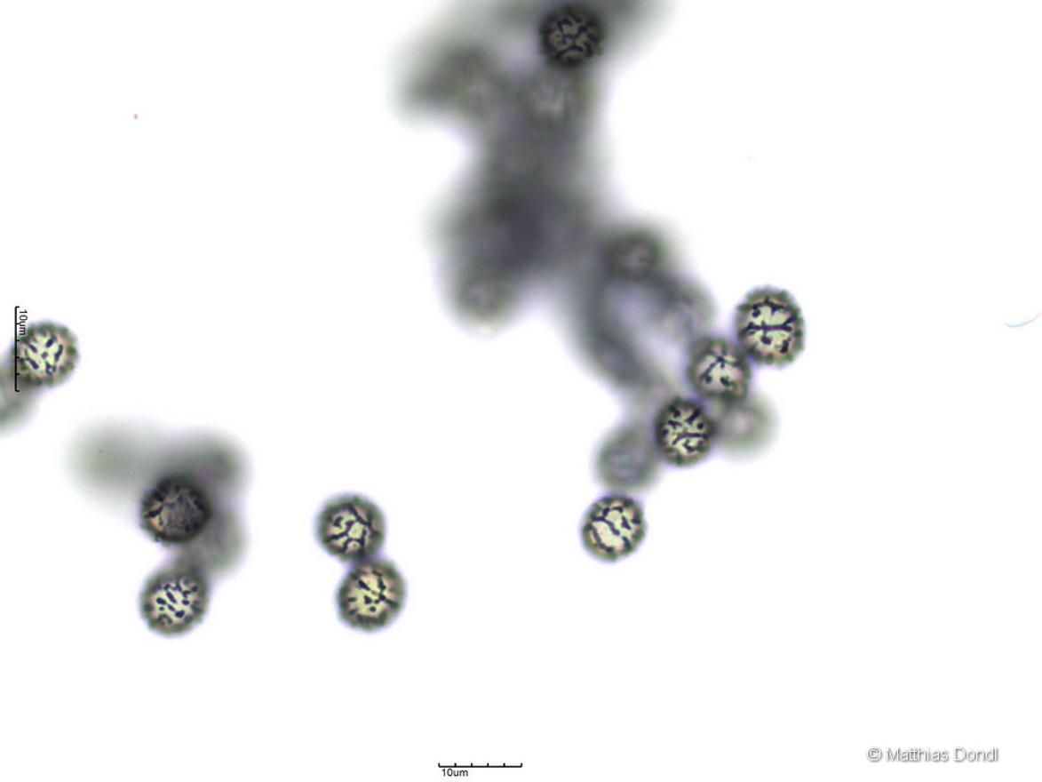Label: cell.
<instances>
[{"label":"cell","instance_id":"obj_1","mask_svg":"<svg viewBox=\"0 0 1042 782\" xmlns=\"http://www.w3.org/2000/svg\"><path fill=\"white\" fill-rule=\"evenodd\" d=\"M250 472L237 444L211 442L198 471L167 474L146 492L140 527L212 579L230 573L248 547L243 499Z\"/></svg>","mask_w":1042,"mask_h":782},{"label":"cell","instance_id":"obj_23","mask_svg":"<svg viewBox=\"0 0 1042 782\" xmlns=\"http://www.w3.org/2000/svg\"><path fill=\"white\" fill-rule=\"evenodd\" d=\"M992 754H993V761H998V750L993 749Z\"/></svg>","mask_w":1042,"mask_h":782},{"label":"cell","instance_id":"obj_12","mask_svg":"<svg viewBox=\"0 0 1042 782\" xmlns=\"http://www.w3.org/2000/svg\"><path fill=\"white\" fill-rule=\"evenodd\" d=\"M434 92L459 109L489 112L499 104L504 78L491 59L478 52H463L449 57L434 76Z\"/></svg>","mask_w":1042,"mask_h":782},{"label":"cell","instance_id":"obj_19","mask_svg":"<svg viewBox=\"0 0 1042 782\" xmlns=\"http://www.w3.org/2000/svg\"><path fill=\"white\" fill-rule=\"evenodd\" d=\"M966 755H967V759H968L969 761H971V762H973V761H974L975 759H977V754H974V752H969V754H966Z\"/></svg>","mask_w":1042,"mask_h":782},{"label":"cell","instance_id":"obj_18","mask_svg":"<svg viewBox=\"0 0 1042 782\" xmlns=\"http://www.w3.org/2000/svg\"><path fill=\"white\" fill-rule=\"evenodd\" d=\"M931 759H932V761H935V762L941 761V754H938V752H935V754H931Z\"/></svg>","mask_w":1042,"mask_h":782},{"label":"cell","instance_id":"obj_2","mask_svg":"<svg viewBox=\"0 0 1042 782\" xmlns=\"http://www.w3.org/2000/svg\"><path fill=\"white\" fill-rule=\"evenodd\" d=\"M733 329L746 357L760 366L782 368L805 348V322L791 293L758 288L735 311Z\"/></svg>","mask_w":1042,"mask_h":782},{"label":"cell","instance_id":"obj_17","mask_svg":"<svg viewBox=\"0 0 1042 782\" xmlns=\"http://www.w3.org/2000/svg\"><path fill=\"white\" fill-rule=\"evenodd\" d=\"M899 760H900V761H902V762H907V761H909V754H908V752H902V751L900 750Z\"/></svg>","mask_w":1042,"mask_h":782},{"label":"cell","instance_id":"obj_8","mask_svg":"<svg viewBox=\"0 0 1042 782\" xmlns=\"http://www.w3.org/2000/svg\"><path fill=\"white\" fill-rule=\"evenodd\" d=\"M653 439L667 465L694 467L707 459L716 443L714 419L701 403L676 396L656 412Z\"/></svg>","mask_w":1042,"mask_h":782},{"label":"cell","instance_id":"obj_14","mask_svg":"<svg viewBox=\"0 0 1042 782\" xmlns=\"http://www.w3.org/2000/svg\"><path fill=\"white\" fill-rule=\"evenodd\" d=\"M716 443L733 453H748L764 446L772 435V413L761 400L748 396L742 402L714 406Z\"/></svg>","mask_w":1042,"mask_h":782},{"label":"cell","instance_id":"obj_11","mask_svg":"<svg viewBox=\"0 0 1042 782\" xmlns=\"http://www.w3.org/2000/svg\"><path fill=\"white\" fill-rule=\"evenodd\" d=\"M539 44L548 65L577 71L599 57L605 44V28L593 11L565 4L542 20Z\"/></svg>","mask_w":1042,"mask_h":782},{"label":"cell","instance_id":"obj_10","mask_svg":"<svg viewBox=\"0 0 1042 782\" xmlns=\"http://www.w3.org/2000/svg\"><path fill=\"white\" fill-rule=\"evenodd\" d=\"M518 100L529 124L542 130L559 131L579 122L586 110L587 93L576 71L547 64L528 76Z\"/></svg>","mask_w":1042,"mask_h":782},{"label":"cell","instance_id":"obj_7","mask_svg":"<svg viewBox=\"0 0 1042 782\" xmlns=\"http://www.w3.org/2000/svg\"><path fill=\"white\" fill-rule=\"evenodd\" d=\"M686 379L701 399L714 406L742 402L750 395V359L727 337L703 335L686 352Z\"/></svg>","mask_w":1042,"mask_h":782},{"label":"cell","instance_id":"obj_13","mask_svg":"<svg viewBox=\"0 0 1042 782\" xmlns=\"http://www.w3.org/2000/svg\"><path fill=\"white\" fill-rule=\"evenodd\" d=\"M607 483L614 490L640 491L658 477L661 459L654 439L641 427H628L613 435L604 452Z\"/></svg>","mask_w":1042,"mask_h":782},{"label":"cell","instance_id":"obj_20","mask_svg":"<svg viewBox=\"0 0 1042 782\" xmlns=\"http://www.w3.org/2000/svg\"><path fill=\"white\" fill-rule=\"evenodd\" d=\"M941 760H942V761H943V762H948V761H949V754H948V752H942V754H941Z\"/></svg>","mask_w":1042,"mask_h":782},{"label":"cell","instance_id":"obj_26","mask_svg":"<svg viewBox=\"0 0 1042 782\" xmlns=\"http://www.w3.org/2000/svg\"><path fill=\"white\" fill-rule=\"evenodd\" d=\"M985 759L987 761L992 762L993 761L992 752H989V754H985Z\"/></svg>","mask_w":1042,"mask_h":782},{"label":"cell","instance_id":"obj_16","mask_svg":"<svg viewBox=\"0 0 1042 782\" xmlns=\"http://www.w3.org/2000/svg\"><path fill=\"white\" fill-rule=\"evenodd\" d=\"M966 752L965 749H957L955 751V760L957 762H962L963 760L966 759Z\"/></svg>","mask_w":1042,"mask_h":782},{"label":"cell","instance_id":"obj_24","mask_svg":"<svg viewBox=\"0 0 1042 782\" xmlns=\"http://www.w3.org/2000/svg\"><path fill=\"white\" fill-rule=\"evenodd\" d=\"M930 759H931V754H930V751H927V752H925V754H924V761H925V762H927V761H930Z\"/></svg>","mask_w":1042,"mask_h":782},{"label":"cell","instance_id":"obj_15","mask_svg":"<svg viewBox=\"0 0 1042 782\" xmlns=\"http://www.w3.org/2000/svg\"><path fill=\"white\" fill-rule=\"evenodd\" d=\"M881 757H882V752H881V750H879V749H871V750H870V752H869V759H870L871 761L876 762V761L881 760Z\"/></svg>","mask_w":1042,"mask_h":782},{"label":"cell","instance_id":"obj_25","mask_svg":"<svg viewBox=\"0 0 1042 782\" xmlns=\"http://www.w3.org/2000/svg\"><path fill=\"white\" fill-rule=\"evenodd\" d=\"M887 760L889 762L894 760L893 751H891L890 749L887 750Z\"/></svg>","mask_w":1042,"mask_h":782},{"label":"cell","instance_id":"obj_22","mask_svg":"<svg viewBox=\"0 0 1042 782\" xmlns=\"http://www.w3.org/2000/svg\"><path fill=\"white\" fill-rule=\"evenodd\" d=\"M919 754H920V750L915 749L914 750V761L915 762L919 761Z\"/></svg>","mask_w":1042,"mask_h":782},{"label":"cell","instance_id":"obj_21","mask_svg":"<svg viewBox=\"0 0 1042 782\" xmlns=\"http://www.w3.org/2000/svg\"><path fill=\"white\" fill-rule=\"evenodd\" d=\"M977 759L979 762L986 761L984 752H980V754H977Z\"/></svg>","mask_w":1042,"mask_h":782},{"label":"cell","instance_id":"obj_28","mask_svg":"<svg viewBox=\"0 0 1042 782\" xmlns=\"http://www.w3.org/2000/svg\"><path fill=\"white\" fill-rule=\"evenodd\" d=\"M899 754H900V750H897V751H896V754L894 755V760H893V761L899 760Z\"/></svg>","mask_w":1042,"mask_h":782},{"label":"cell","instance_id":"obj_3","mask_svg":"<svg viewBox=\"0 0 1042 782\" xmlns=\"http://www.w3.org/2000/svg\"><path fill=\"white\" fill-rule=\"evenodd\" d=\"M212 579L200 564L183 556L156 571L140 594V612L147 627L167 637L189 634L208 613Z\"/></svg>","mask_w":1042,"mask_h":782},{"label":"cell","instance_id":"obj_4","mask_svg":"<svg viewBox=\"0 0 1042 782\" xmlns=\"http://www.w3.org/2000/svg\"><path fill=\"white\" fill-rule=\"evenodd\" d=\"M406 599L407 582L400 570L379 556L352 564L336 592L341 621L367 634L393 624Z\"/></svg>","mask_w":1042,"mask_h":782},{"label":"cell","instance_id":"obj_5","mask_svg":"<svg viewBox=\"0 0 1042 782\" xmlns=\"http://www.w3.org/2000/svg\"><path fill=\"white\" fill-rule=\"evenodd\" d=\"M314 531L319 546L329 555L354 564L382 552L387 539V519L370 498L341 493L322 504Z\"/></svg>","mask_w":1042,"mask_h":782},{"label":"cell","instance_id":"obj_27","mask_svg":"<svg viewBox=\"0 0 1042 782\" xmlns=\"http://www.w3.org/2000/svg\"><path fill=\"white\" fill-rule=\"evenodd\" d=\"M908 754H909V760L914 761V750L911 749V751H909Z\"/></svg>","mask_w":1042,"mask_h":782},{"label":"cell","instance_id":"obj_6","mask_svg":"<svg viewBox=\"0 0 1042 782\" xmlns=\"http://www.w3.org/2000/svg\"><path fill=\"white\" fill-rule=\"evenodd\" d=\"M80 361L77 339L62 324H29L16 337L5 360V372L20 393L58 387Z\"/></svg>","mask_w":1042,"mask_h":782},{"label":"cell","instance_id":"obj_9","mask_svg":"<svg viewBox=\"0 0 1042 782\" xmlns=\"http://www.w3.org/2000/svg\"><path fill=\"white\" fill-rule=\"evenodd\" d=\"M641 504L625 495H609L594 502L581 525L584 549L601 562L616 563L633 555L647 537Z\"/></svg>","mask_w":1042,"mask_h":782}]
</instances>
